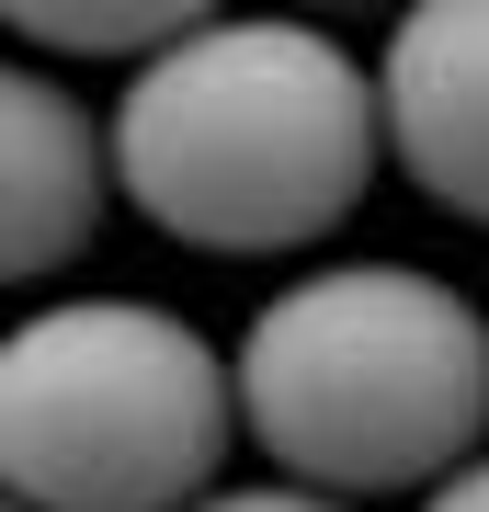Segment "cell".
Returning <instances> with one entry per match:
<instances>
[{
  "instance_id": "6da1fadb",
  "label": "cell",
  "mask_w": 489,
  "mask_h": 512,
  "mask_svg": "<svg viewBox=\"0 0 489 512\" xmlns=\"http://www.w3.org/2000/svg\"><path fill=\"white\" fill-rule=\"evenodd\" d=\"M114 183L182 251H319L387 171L376 69L296 12H205L171 57L114 80Z\"/></svg>"
},
{
  "instance_id": "8992f818",
  "label": "cell",
  "mask_w": 489,
  "mask_h": 512,
  "mask_svg": "<svg viewBox=\"0 0 489 512\" xmlns=\"http://www.w3.org/2000/svg\"><path fill=\"white\" fill-rule=\"evenodd\" d=\"M217 12V0H12L0 12V35L23 57H91V69H148V57H171L194 23Z\"/></svg>"
},
{
  "instance_id": "277c9868",
  "label": "cell",
  "mask_w": 489,
  "mask_h": 512,
  "mask_svg": "<svg viewBox=\"0 0 489 512\" xmlns=\"http://www.w3.org/2000/svg\"><path fill=\"white\" fill-rule=\"evenodd\" d=\"M387 171H410L444 217L489 228V0H421L376 46Z\"/></svg>"
},
{
  "instance_id": "3957f363",
  "label": "cell",
  "mask_w": 489,
  "mask_h": 512,
  "mask_svg": "<svg viewBox=\"0 0 489 512\" xmlns=\"http://www.w3.org/2000/svg\"><path fill=\"white\" fill-rule=\"evenodd\" d=\"M239 353L160 296H35L0 330V490L12 512H194L228 490Z\"/></svg>"
},
{
  "instance_id": "5b68a950",
  "label": "cell",
  "mask_w": 489,
  "mask_h": 512,
  "mask_svg": "<svg viewBox=\"0 0 489 512\" xmlns=\"http://www.w3.org/2000/svg\"><path fill=\"white\" fill-rule=\"evenodd\" d=\"M114 183V126H91V103L46 57H12L0 69V274L46 285L57 262L91 251Z\"/></svg>"
},
{
  "instance_id": "ba28073f",
  "label": "cell",
  "mask_w": 489,
  "mask_h": 512,
  "mask_svg": "<svg viewBox=\"0 0 489 512\" xmlns=\"http://www.w3.org/2000/svg\"><path fill=\"white\" fill-rule=\"evenodd\" d=\"M421 512H489V456H467L444 490H421Z\"/></svg>"
},
{
  "instance_id": "7a4b0ae2",
  "label": "cell",
  "mask_w": 489,
  "mask_h": 512,
  "mask_svg": "<svg viewBox=\"0 0 489 512\" xmlns=\"http://www.w3.org/2000/svg\"><path fill=\"white\" fill-rule=\"evenodd\" d=\"M239 421L330 501L444 490L489 456V308L433 262H308L239 330Z\"/></svg>"
},
{
  "instance_id": "52a82bcc",
  "label": "cell",
  "mask_w": 489,
  "mask_h": 512,
  "mask_svg": "<svg viewBox=\"0 0 489 512\" xmlns=\"http://www.w3.org/2000/svg\"><path fill=\"white\" fill-rule=\"evenodd\" d=\"M194 512H353V501L308 490V478H228V490H205Z\"/></svg>"
}]
</instances>
